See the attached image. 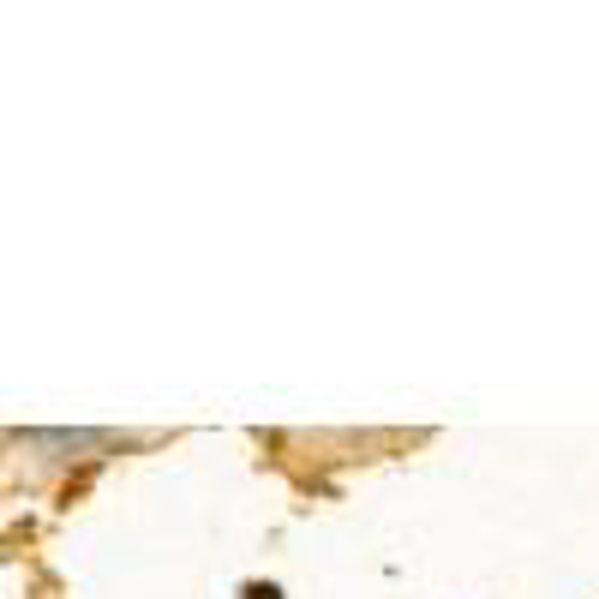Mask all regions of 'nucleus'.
Returning <instances> with one entry per match:
<instances>
[{"label": "nucleus", "instance_id": "obj_1", "mask_svg": "<svg viewBox=\"0 0 599 599\" xmlns=\"http://www.w3.org/2000/svg\"><path fill=\"white\" fill-rule=\"evenodd\" d=\"M252 599H276V594H270V588H258V594H252Z\"/></svg>", "mask_w": 599, "mask_h": 599}]
</instances>
